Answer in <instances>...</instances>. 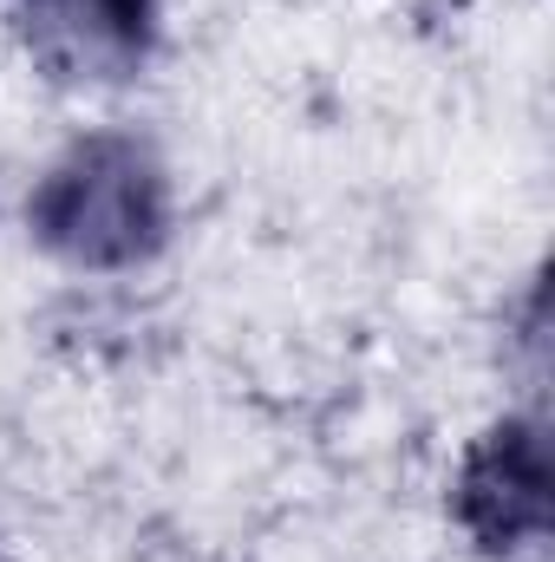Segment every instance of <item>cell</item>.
<instances>
[{
  "label": "cell",
  "mask_w": 555,
  "mask_h": 562,
  "mask_svg": "<svg viewBox=\"0 0 555 562\" xmlns=\"http://www.w3.org/2000/svg\"><path fill=\"white\" fill-rule=\"evenodd\" d=\"M457 524L484 557H517L550 537V438L536 419L490 425L457 471Z\"/></svg>",
  "instance_id": "2"
},
{
  "label": "cell",
  "mask_w": 555,
  "mask_h": 562,
  "mask_svg": "<svg viewBox=\"0 0 555 562\" xmlns=\"http://www.w3.org/2000/svg\"><path fill=\"white\" fill-rule=\"evenodd\" d=\"M26 216L72 269H138L170 236V183L138 138L99 132L46 170Z\"/></svg>",
  "instance_id": "1"
},
{
  "label": "cell",
  "mask_w": 555,
  "mask_h": 562,
  "mask_svg": "<svg viewBox=\"0 0 555 562\" xmlns=\"http://www.w3.org/2000/svg\"><path fill=\"white\" fill-rule=\"evenodd\" d=\"M26 26L66 79H125L150 53L157 0H26Z\"/></svg>",
  "instance_id": "3"
}]
</instances>
